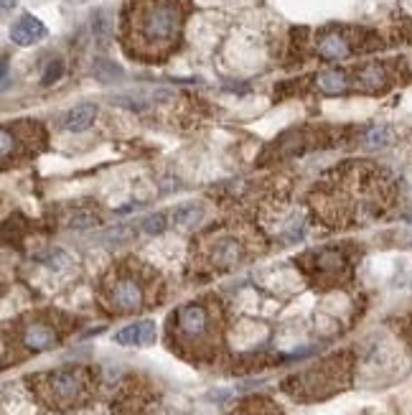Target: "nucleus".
<instances>
[{
    "instance_id": "1",
    "label": "nucleus",
    "mask_w": 412,
    "mask_h": 415,
    "mask_svg": "<svg viewBox=\"0 0 412 415\" xmlns=\"http://www.w3.org/2000/svg\"><path fill=\"white\" fill-rule=\"evenodd\" d=\"M400 201V184L387 166L356 158L328 169L308 189L306 204L328 229H351L379 222Z\"/></svg>"
},
{
    "instance_id": "2",
    "label": "nucleus",
    "mask_w": 412,
    "mask_h": 415,
    "mask_svg": "<svg viewBox=\"0 0 412 415\" xmlns=\"http://www.w3.org/2000/svg\"><path fill=\"white\" fill-rule=\"evenodd\" d=\"M191 0H128L120 13L117 39L122 51L140 64H163L184 41Z\"/></svg>"
},
{
    "instance_id": "3",
    "label": "nucleus",
    "mask_w": 412,
    "mask_h": 415,
    "mask_svg": "<svg viewBox=\"0 0 412 415\" xmlns=\"http://www.w3.org/2000/svg\"><path fill=\"white\" fill-rule=\"evenodd\" d=\"M265 250V234L250 216H226L199 232L191 242L189 263L201 278L234 270Z\"/></svg>"
},
{
    "instance_id": "4",
    "label": "nucleus",
    "mask_w": 412,
    "mask_h": 415,
    "mask_svg": "<svg viewBox=\"0 0 412 415\" xmlns=\"http://www.w3.org/2000/svg\"><path fill=\"white\" fill-rule=\"evenodd\" d=\"M169 349L196 364L216 362L224 349V306L216 296H201L171 311L166 324Z\"/></svg>"
},
{
    "instance_id": "5",
    "label": "nucleus",
    "mask_w": 412,
    "mask_h": 415,
    "mask_svg": "<svg viewBox=\"0 0 412 415\" xmlns=\"http://www.w3.org/2000/svg\"><path fill=\"white\" fill-rule=\"evenodd\" d=\"M163 301V278L153 265L122 258L110 265L97 286V304L110 316H130Z\"/></svg>"
},
{
    "instance_id": "6",
    "label": "nucleus",
    "mask_w": 412,
    "mask_h": 415,
    "mask_svg": "<svg viewBox=\"0 0 412 415\" xmlns=\"http://www.w3.org/2000/svg\"><path fill=\"white\" fill-rule=\"evenodd\" d=\"M31 395L49 410H74L92 403L97 395L99 374L87 364L49 369L26 377Z\"/></svg>"
},
{
    "instance_id": "7",
    "label": "nucleus",
    "mask_w": 412,
    "mask_h": 415,
    "mask_svg": "<svg viewBox=\"0 0 412 415\" xmlns=\"http://www.w3.org/2000/svg\"><path fill=\"white\" fill-rule=\"evenodd\" d=\"M298 34V49L311 51L318 61H343V59L359 56V54H372L387 46L379 31L364 29V26H323L318 31L301 29Z\"/></svg>"
},
{
    "instance_id": "8",
    "label": "nucleus",
    "mask_w": 412,
    "mask_h": 415,
    "mask_svg": "<svg viewBox=\"0 0 412 415\" xmlns=\"http://www.w3.org/2000/svg\"><path fill=\"white\" fill-rule=\"evenodd\" d=\"M351 380H354V354L338 351L288 377L283 382V390L301 403H318L348 390Z\"/></svg>"
},
{
    "instance_id": "9",
    "label": "nucleus",
    "mask_w": 412,
    "mask_h": 415,
    "mask_svg": "<svg viewBox=\"0 0 412 415\" xmlns=\"http://www.w3.org/2000/svg\"><path fill=\"white\" fill-rule=\"evenodd\" d=\"M74 326V319L61 314V311H31L6 329L3 344H6V349L13 346V357H16V362H21L29 354H41V351L59 346Z\"/></svg>"
},
{
    "instance_id": "10",
    "label": "nucleus",
    "mask_w": 412,
    "mask_h": 415,
    "mask_svg": "<svg viewBox=\"0 0 412 415\" xmlns=\"http://www.w3.org/2000/svg\"><path fill=\"white\" fill-rule=\"evenodd\" d=\"M359 250L354 245H328L296 258V268L316 291H336L354 281Z\"/></svg>"
},
{
    "instance_id": "11",
    "label": "nucleus",
    "mask_w": 412,
    "mask_h": 415,
    "mask_svg": "<svg viewBox=\"0 0 412 415\" xmlns=\"http://www.w3.org/2000/svg\"><path fill=\"white\" fill-rule=\"evenodd\" d=\"M348 133H354V128H328V125H321L318 128V125H306V128L291 130V133H285L283 138L275 141L270 148H265L260 166L275 164L280 158L303 156V153L316 151V148L343 146Z\"/></svg>"
},
{
    "instance_id": "12",
    "label": "nucleus",
    "mask_w": 412,
    "mask_h": 415,
    "mask_svg": "<svg viewBox=\"0 0 412 415\" xmlns=\"http://www.w3.org/2000/svg\"><path fill=\"white\" fill-rule=\"evenodd\" d=\"M410 79L412 71L405 59H374L348 69L351 92L359 94H387Z\"/></svg>"
},
{
    "instance_id": "13",
    "label": "nucleus",
    "mask_w": 412,
    "mask_h": 415,
    "mask_svg": "<svg viewBox=\"0 0 412 415\" xmlns=\"http://www.w3.org/2000/svg\"><path fill=\"white\" fill-rule=\"evenodd\" d=\"M0 156H3V169H11L36 158L49 148V133L44 123L39 120H16V123L3 125L0 133Z\"/></svg>"
},
{
    "instance_id": "14",
    "label": "nucleus",
    "mask_w": 412,
    "mask_h": 415,
    "mask_svg": "<svg viewBox=\"0 0 412 415\" xmlns=\"http://www.w3.org/2000/svg\"><path fill=\"white\" fill-rule=\"evenodd\" d=\"M158 403L156 385L146 377H128L112 400V415H151Z\"/></svg>"
},
{
    "instance_id": "15",
    "label": "nucleus",
    "mask_w": 412,
    "mask_h": 415,
    "mask_svg": "<svg viewBox=\"0 0 412 415\" xmlns=\"http://www.w3.org/2000/svg\"><path fill=\"white\" fill-rule=\"evenodd\" d=\"M11 39L18 46H34L41 39H46V26L41 24L39 18L26 13V16H21L16 24L11 26Z\"/></svg>"
},
{
    "instance_id": "16",
    "label": "nucleus",
    "mask_w": 412,
    "mask_h": 415,
    "mask_svg": "<svg viewBox=\"0 0 412 415\" xmlns=\"http://www.w3.org/2000/svg\"><path fill=\"white\" fill-rule=\"evenodd\" d=\"M156 336H158V329L153 321H138V324H130V326L120 329L115 334V341L120 346H151L156 344Z\"/></svg>"
},
{
    "instance_id": "17",
    "label": "nucleus",
    "mask_w": 412,
    "mask_h": 415,
    "mask_svg": "<svg viewBox=\"0 0 412 415\" xmlns=\"http://www.w3.org/2000/svg\"><path fill=\"white\" fill-rule=\"evenodd\" d=\"M313 87L323 94H346L351 92V82H348V69H328L316 74Z\"/></svg>"
},
{
    "instance_id": "18",
    "label": "nucleus",
    "mask_w": 412,
    "mask_h": 415,
    "mask_svg": "<svg viewBox=\"0 0 412 415\" xmlns=\"http://www.w3.org/2000/svg\"><path fill=\"white\" fill-rule=\"evenodd\" d=\"M232 415H285L280 410L278 403H273L270 398H262V395H255V398H247L232 410Z\"/></svg>"
},
{
    "instance_id": "19",
    "label": "nucleus",
    "mask_w": 412,
    "mask_h": 415,
    "mask_svg": "<svg viewBox=\"0 0 412 415\" xmlns=\"http://www.w3.org/2000/svg\"><path fill=\"white\" fill-rule=\"evenodd\" d=\"M94 117H97V107L79 105L64 115V130H69V133H81V130H87L89 125L94 123Z\"/></svg>"
},
{
    "instance_id": "20",
    "label": "nucleus",
    "mask_w": 412,
    "mask_h": 415,
    "mask_svg": "<svg viewBox=\"0 0 412 415\" xmlns=\"http://www.w3.org/2000/svg\"><path fill=\"white\" fill-rule=\"evenodd\" d=\"M201 216H204V206L201 204H181L174 209V224L181 229H189V227H196L199 222H201Z\"/></svg>"
},
{
    "instance_id": "21",
    "label": "nucleus",
    "mask_w": 412,
    "mask_h": 415,
    "mask_svg": "<svg viewBox=\"0 0 412 415\" xmlns=\"http://www.w3.org/2000/svg\"><path fill=\"white\" fill-rule=\"evenodd\" d=\"M99 222V216L94 209H76L74 214L66 219V224L74 229H84V227H94V224Z\"/></svg>"
},
{
    "instance_id": "22",
    "label": "nucleus",
    "mask_w": 412,
    "mask_h": 415,
    "mask_svg": "<svg viewBox=\"0 0 412 415\" xmlns=\"http://www.w3.org/2000/svg\"><path fill=\"white\" fill-rule=\"evenodd\" d=\"M166 227H169V216H166V214L146 216V219H143V224H140V229H143L146 234H151V237H156V234H163V232H166Z\"/></svg>"
},
{
    "instance_id": "23",
    "label": "nucleus",
    "mask_w": 412,
    "mask_h": 415,
    "mask_svg": "<svg viewBox=\"0 0 412 415\" xmlns=\"http://www.w3.org/2000/svg\"><path fill=\"white\" fill-rule=\"evenodd\" d=\"M94 74H97V79H102V82H115V79L122 76V71H120V66L110 64V61H97V64H94Z\"/></svg>"
},
{
    "instance_id": "24",
    "label": "nucleus",
    "mask_w": 412,
    "mask_h": 415,
    "mask_svg": "<svg viewBox=\"0 0 412 415\" xmlns=\"http://www.w3.org/2000/svg\"><path fill=\"white\" fill-rule=\"evenodd\" d=\"M397 331H400L402 339H405L407 344L412 346V311H407L400 321H397Z\"/></svg>"
},
{
    "instance_id": "25",
    "label": "nucleus",
    "mask_w": 412,
    "mask_h": 415,
    "mask_svg": "<svg viewBox=\"0 0 412 415\" xmlns=\"http://www.w3.org/2000/svg\"><path fill=\"white\" fill-rule=\"evenodd\" d=\"M61 71H64V64H61V61H54V64H49V69H46V76H44V84H51V82H56L59 76H61Z\"/></svg>"
},
{
    "instance_id": "26",
    "label": "nucleus",
    "mask_w": 412,
    "mask_h": 415,
    "mask_svg": "<svg viewBox=\"0 0 412 415\" xmlns=\"http://www.w3.org/2000/svg\"><path fill=\"white\" fill-rule=\"evenodd\" d=\"M16 3H18V0H3V13L13 11V8H16Z\"/></svg>"
},
{
    "instance_id": "27",
    "label": "nucleus",
    "mask_w": 412,
    "mask_h": 415,
    "mask_svg": "<svg viewBox=\"0 0 412 415\" xmlns=\"http://www.w3.org/2000/svg\"><path fill=\"white\" fill-rule=\"evenodd\" d=\"M79 3H87V0H79Z\"/></svg>"
}]
</instances>
